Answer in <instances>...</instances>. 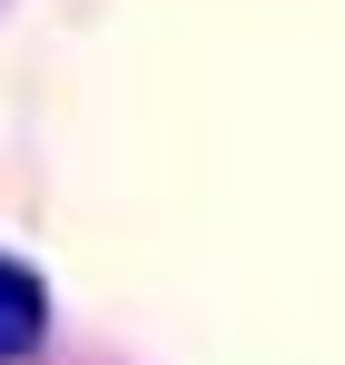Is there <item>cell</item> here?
Segmentation results:
<instances>
[{
    "mask_svg": "<svg viewBox=\"0 0 345 365\" xmlns=\"http://www.w3.org/2000/svg\"><path fill=\"white\" fill-rule=\"evenodd\" d=\"M40 336H50V287H40L20 257H0V365L40 356Z\"/></svg>",
    "mask_w": 345,
    "mask_h": 365,
    "instance_id": "6da1fadb",
    "label": "cell"
}]
</instances>
